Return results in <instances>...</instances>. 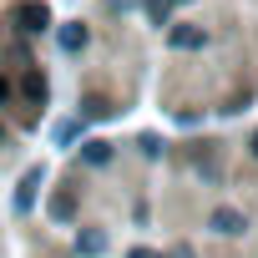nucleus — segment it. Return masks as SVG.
Wrapping results in <instances>:
<instances>
[{
    "mask_svg": "<svg viewBox=\"0 0 258 258\" xmlns=\"http://www.w3.org/2000/svg\"><path fill=\"white\" fill-rule=\"evenodd\" d=\"M126 258H157L152 248H132V253H126Z\"/></svg>",
    "mask_w": 258,
    "mask_h": 258,
    "instance_id": "11",
    "label": "nucleus"
},
{
    "mask_svg": "<svg viewBox=\"0 0 258 258\" xmlns=\"http://www.w3.org/2000/svg\"><path fill=\"white\" fill-rule=\"evenodd\" d=\"M81 116H91V121H101V116H111V101H106V96H86V106H81Z\"/></svg>",
    "mask_w": 258,
    "mask_h": 258,
    "instance_id": "5",
    "label": "nucleus"
},
{
    "mask_svg": "<svg viewBox=\"0 0 258 258\" xmlns=\"http://www.w3.org/2000/svg\"><path fill=\"white\" fill-rule=\"evenodd\" d=\"M36 182H41V172H31V177H26V187L16 192V208H31V187H36Z\"/></svg>",
    "mask_w": 258,
    "mask_h": 258,
    "instance_id": "10",
    "label": "nucleus"
},
{
    "mask_svg": "<svg viewBox=\"0 0 258 258\" xmlns=\"http://www.w3.org/2000/svg\"><path fill=\"white\" fill-rule=\"evenodd\" d=\"M76 248H81V253H86V258H96V253H101V248H106V233H96V228H86V233H81V238H76Z\"/></svg>",
    "mask_w": 258,
    "mask_h": 258,
    "instance_id": "4",
    "label": "nucleus"
},
{
    "mask_svg": "<svg viewBox=\"0 0 258 258\" xmlns=\"http://www.w3.org/2000/svg\"><path fill=\"white\" fill-rule=\"evenodd\" d=\"M16 21H21V31H46V6H21Z\"/></svg>",
    "mask_w": 258,
    "mask_h": 258,
    "instance_id": "3",
    "label": "nucleus"
},
{
    "mask_svg": "<svg viewBox=\"0 0 258 258\" xmlns=\"http://www.w3.org/2000/svg\"><path fill=\"white\" fill-rule=\"evenodd\" d=\"M167 11H172V0H147V16H152V21L167 26Z\"/></svg>",
    "mask_w": 258,
    "mask_h": 258,
    "instance_id": "9",
    "label": "nucleus"
},
{
    "mask_svg": "<svg viewBox=\"0 0 258 258\" xmlns=\"http://www.w3.org/2000/svg\"><path fill=\"white\" fill-rule=\"evenodd\" d=\"M61 46H66V51H81V46H86V26H66V31H61Z\"/></svg>",
    "mask_w": 258,
    "mask_h": 258,
    "instance_id": "7",
    "label": "nucleus"
},
{
    "mask_svg": "<svg viewBox=\"0 0 258 258\" xmlns=\"http://www.w3.org/2000/svg\"><path fill=\"white\" fill-rule=\"evenodd\" d=\"M167 41H172L177 51H198V46L208 41V31H203V26H172V31H167Z\"/></svg>",
    "mask_w": 258,
    "mask_h": 258,
    "instance_id": "1",
    "label": "nucleus"
},
{
    "mask_svg": "<svg viewBox=\"0 0 258 258\" xmlns=\"http://www.w3.org/2000/svg\"><path fill=\"white\" fill-rule=\"evenodd\" d=\"M253 157H258V137H253Z\"/></svg>",
    "mask_w": 258,
    "mask_h": 258,
    "instance_id": "13",
    "label": "nucleus"
},
{
    "mask_svg": "<svg viewBox=\"0 0 258 258\" xmlns=\"http://www.w3.org/2000/svg\"><path fill=\"white\" fill-rule=\"evenodd\" d=\"M81 157L101 167V162H111V142H86V152H81Z\"/></svg>",
    "mask_w": 258,
    "mask_h": 258,
    "instance_id": "8",
    "label": "nucleus"
},
{
    "mask_svg": "<svg viewBox=\"0 0 258 258\" xmlns=\"http://www.w3.org/2000/svg\"><path fill=\"white\" fill-rule=\"evenodd\" d=\"M6 96H11V86H6V81H0V101H6Z\"/></svg>",
    "mask_w": 258,
    "mask_h": 258,
    "instance_id": "12",
    "label": "nucleus"
},
{
    "mask_svg": "<svg viewBox=\"0 0 258 258\" xmlns=\"http://www.w3.org/2000/svg\"><path fill=\"white\" fill-rule=\"evenodd\" d=\"M208 223H213V233H223V238H238V233L248 228V223H243V213H233V208H218Z\"/></svg>",
    "mask_w": 258,
    "mask_h": 258,
    "instance_id": "2",
    "label": "nucleus"
},
{
    "mask_svg": "<svg viewBox=\"0 0 258 258\" xmlns=\"http://www.w3.org/2000/svg\"><path fill=\"white\" fill-rule=\"evenodd\" d=\"M71 213H76V198H71V192H56V198H51V218H61V223H66Z\"/></svg>",
    "mask_w": 258,
    "mask_h": 258,
    "instance_id": "6",
    "label": "nucleus"
},
{
    "mask_svg": "<svg viewBox=\"0 0 258 258\" xmlns=\"http://www.w3.org/2000/svg\"><path fill=\"white\" fill-rule=\"evenodd\" d=\"M0 137H6V132H0Z\"/></svg>",
    "mask_w": 258,
    "mask_h": 258,
    "instance_id": "14",
    "label": "nucleus"
}]
</instances>
